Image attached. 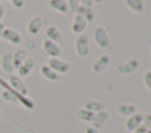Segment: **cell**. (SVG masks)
<instances>
[{"mask_svg":"<svg viewBox=\"0 0 151 133\" xmlns=\"http://www.w3.org/2000/svg\"><path fill=\"white\" fill-rule=\"evenodd\" d=\"M74 14H78V15H80L81 18H84L85 21L87 22V25H88V24H92V22L94 21V19H96L94 12L91 9V7H86V6H83V5H80V6L77 8V11H76Z\"/></svg>","mask_w":151,"mask_h":133,"instance_id":"17","label":"cell"},{"mask_svg":"<svg viewBox=\"0 0 151 133\" xmlns=\"http://www.w3.org/2000/svg\"><path fill=\"white\" fill-rule=\"evenodd\" d=\"M70 13H76L77 8L80 6V0H66Z\"/></svg>","mask_w":151,"mask_h":133,"instance_id":"26","label":"cell"},{"mask_svg":"<svg viewBox=\"0 0 151 133\" xmlns=\"http://www.w3.org/2000/svg\"><path fill=\"white\" fill-rule=\"evenodd\" d=\"M40 74H41L46 80L52 81V82L58 81V80L60 79V77H61V75H59L58 73H55L47 64H44V65L40 66Z\"/></svg>","mask_w":151,"mask_h":133,"instance_id":"18","label":"cell"},{"mask_svg":"<svg viewBox=\"0 0 151 133\" xmlns=\"http://www.w3.org/2000/svg\"><path fill=\"white\" fill-rule=\"evenodd\" d=\"M143 84H144L145 88L151 92V72H150V69L143 74Z\"/></svg>","mask_w":151,"mask_h":133,"instance_id":"25","label":"cell"},{"mask_svg":"<svg viewBox=\"0 0 151 133\" xmlns=\"http://www.w3.org/2000/svg\"><path fill=\"white\" fill-rule=\"evenodd\" d=\"M26 133H34L32 129H28V131H26Z\"/></svg>","mask_w":151,"mask_h":133,"instance_id":"35","label":"cell"},{"mask_svg":"<svg viewBox=\"0 0 151 133\" xmlns=\"http://www.w3.org/2000/svg\"><path fill=\"white\" fill-rule=\"evenodd\" d=\"M126 7L133 13H140L144 9V4L142 0H124Z\"/></svg>","mask_w":151,"mask_h":133,"instance_id":"23","label":"cell"},{"mask_svg":"<svg viewBox=\"0 0 151 133\" xmlns=\"http://www.w3.org/2000/svg\"><path fill=\"white\" fill-rule=\"evenodd\" d=\"M0 113H1V112H0Z\"/></svg>","mask_w":151,"mask_h":133,"instance_id":"39","label":"cell"},{"mask_svg":"<svg viewBox=\"0 0 151 133\" xmlns=\"http://www.w3.org/2000/svg\"><path fill=\"white\" fill-rule=\"evenodd\" d=\"M145 133H151V129H147V131H146Z\"/></svg>","mask_w":151,"mask_h":133,"instance_id":"36","label":"cell"},{"mask_svg":"<svg viewBox=\"0 0 151 133\" xmlns=\"http://www.w3.org/2000/svg\"><path fill=\"white\" fill-rule=\"evenodd\" d=\"M143 125H145L147 127V129H151V114H144Z\"/></svg>","mask_w":151,"mask_h":133,"instance_id":"27","label":"cell"},{"mask_svg":"<svg viewBox=\"0 0 151 133\" xmlns=\"http://www.w3.org/2000/svg\"><path fill=\"white\" fill-rule=\"evenodd\" d=\"M41 52L44 55L50 56V58H58L61 53V48L58 44L48 40V39H44L41 42Z\"/></svg>","mask_w":151,"mask_h":133,"instance_id":"4","label":"cell"},{"mask_svg":"<svg viewBox=\"0 0 151 133\" xmlns=\"http://www.w3.org/2000/svg\"><path fill=\"white\" fill-rule=\"evenodd\" d=\"M28 55H27V52H26V49H22V48H20V49H17L14 53H12V58H13V66H14V69H17L24 61H25V59L27 58Z\"/></svg>","mask_w":151,"mask_h":133,"instance_id":"22","label":"cell"},{"mask_svg":"<svg viewBox=\"0 0 151 133\" xmlns=\"http://www.w3.org/2000/svg\"><path fill=\"white\" fill-rule=\"evenodd\" d=\"M110 65V56L107 54H100L92 64H91V71L93 73H101L104 72Z\"/></svg>","mask_w":151,"mask_h":133,"instance_id":"8","label":"cell"},{"mask_svg":"<svg viewBox=\"0 0 151 133\" xmlns=\"http://www.w3.org/2000/svg\"><path fill=\"white\" fill-rule=\"evenodd\" d=\"M5 28H6L5 22H0V39H1V36H2V32H4Z\"/></svg>","mask_w":151,"mask_h":133,"instance_id":"33","label":"cell"},{"mask_svg":"<svg viewBox=\"0 0 151 133\" xmlns=\"http://www.w3.org/2000/svg\"><path fill=\"white\" fill-rule=\"evenodd\" d=\"M45 39H48V40H51V41H53V42H55L58 45H60L61 41H63L61 33L55 26L46 27V29H45Z\"/></svg>","mask_w":151,"mask_h":133,"instance_id":"15","label":"cell"},{"mask_svg":"<svg viewBox=\"0 0 151 133\" xmlns=\"http://www.w3.org/2000/svg\"><path fill=\"white\" fill-rule=\"evenodd\" d=\"M92 36L93 41L97 45L98 48L100 49H109L111 47V41L109 39V35L106 33V29L101 26H97L92 31Z\"/></svg>","mask_w":151,"mask_h":133,"instance_id":"2","label":"cell"},{"mask_svg":"<svg viewBox=\"0 0 151 133\" xmlns=\"http://www.w3.org/2000/svg\"><path fill=\"white\" fill-rule=\"evenodd\" d=\"M5 12H6L5 6H4L2 4H0V22H1V20L4 19V16H5Z\"/></svg>","mask_w":151,"mask_h":133,"instance_id":"32","label":"cell"},{"mask_svg":"<svg viewBox=\"0 0 151 133\" xmlns=\"http://www.w3.org/2000/svg\"><path fill=\"white\" fill-rule=\"evenodd\" d=\"M84 133H99V129H96L92 126H86L84 129Z\"/></svg>","mask_w":151,"mask_h":133,"instance_id":"30","label":"cell"},{"mask_svg":"<svg viewBox=\"0 0 151 133\" xmlns=\"http://www.w3.org/2000/svg\"><path fill=\"white\" fill-rule=\"evenodd\" d=\"M87 27V22L85 21L84 18H81L80 15L78 14H74L73 16V20H72V24H71V31L74 33V34H81L84 33L85 28Z\"/></svg>","mask_w":151,"mask_h":133,"instance_id":"13","label":"cell"},{"mask_svg":"<svg viewBox=\"0 0 151 133\" xmlns=\"http://www.w3.org/2000/svg\"><path fill=\"white\" fill-rule=\"evenodd\" d=\"M116 112L119 117H124V118H129L130 115H132L133 113H136V107L132 104H119L116 107Z\"/></svg>","mask_w":151,"mask_h":133,"instance_id":"19","label":"cell"},{"mask_svg":"<svg viewBox=\"0 0 151 133\" xmlns=\"http://www.w3.org/2000/svg\"><path fill=\"white\" fill-rule=\"evenodd\" d=\"M93 114H94V113H92V112L85 109L84 107H81V108L77 109V112H76V118H77L78 120H80V121H84V122H91V120H92V118H93Z\"/></svg>","mask_w":151,"mask_h":133,"instance_id":"24","label":"cell"},{"mask_svg":"<svg viewBox=\"0 0 151 133\" xmlns=\"http://www.w3.org/2000/svg\"><path fill=\"white\" fill-rule=\"evenodd\" d=\"M80 5L86 6V7H92L93 0H80Z\"/></svg>","mask_w":151,"mask_h":133,"instance_id":"31","label":"cell"},{"mask_svg":"<svg viewBox=\"0 0 151 133\" xmlns=\"http://www.w3.org/2000/svg\"><path fill=\"white\" fill-rule=\"evenodd\" d=\"M101 2H104V0H93V4H101Z\"/></svg>","mask_w":151,"mask_h":133,"instance_id":"34","label":"cell"},{"mask_svg":"<svg viewBox=\"0 0 151 133\" xmlns=\"http://www.w3.org/2000/svg\"><path fill=\"white\" fill-rule=\"evenodd\" d=\"M150 55H151V48H150Z\"/></svg>","mask_w":151,"mask_h":133,"instance_id":"37","label":"cell"},{"mask_svg":"<svg viewBox=\"0 0 151 133\" xmlns=\"http://www.w3.org/2000/svg\"><path fill=\"white\" fill-rule=\"evenodd\" d=\"M48 7L53 11H57V12L63 13V14H68L70 13L66 0H50Z\"/></svg>","mask_w":151,"mask_h":133,"instance_id":"21","label":"cell"},{"mask_svg":"<svg viewBox=\"0 0 151 133\" xmlns=\"http://www.w3.org/2000/svg\"><path fill=\"white\" fill-rule=\"evenodd\" d=\"M1 39L6 40L7 42H9V44H12V45H19V44H21V41H22L21 34H20L17 29L11 28V27H6V28L4 29Z\"/></svg>","mask_w":151,"mask_h":133,"instance_id":"9","label":"cell"},{"mask_svg":"<svg viewBox=\"0 0 151 133\" xmlns=\"http://www.w3.org/2000/svg\"><path fill=\"white\" fill-rule=\"evenodd\" d=\"M83 107L92 113H97V112H100L103 109H105V104L103 101H99V100H93V99H90V100H86L83 105Z\"/></svg>","mask_w":151,"mask_h":133,"instance_id":"20","label":"cell"},{"mask_svg":"<svg viewBox=\"0 0 151 133\" xmlns=\"http://www.w3.org/2000/svg\"><path fill=\"white\" fill-rule=\"evenodd\" d=\"M107 120H109V112L106 109H103V111L93 114V118L90 122V126L94 127L96 129H99L106 124Z\"/></svg>","mask_w":151,"mask_h":133,"instance_id":"12","label":"cell"},{"mask_svg":"<svg viewBox=\"0 0 151 133\" xmlns=\"http://www.w3.org/2000/svg\"><path fill=\"white\" fill-rule=\"evenodd\" d=\"M139 67V60L137 58H130L129 60H126L124 64L119 65L117 67V72L120 75H131L132 73H134Z\"/></svg>","mask_w":151,"mask_h":133,"instance_id":"5","label":"cell"},{"mask_svg":"<svg viewBox=\"0 0 151 133\" xmlns=\"http://www.w3.org/2000/svg\"><path fill=\"white\" fill-rule=\"evenodd\" d=\"M8 85L18 93L22 94V95H28V88L26 86V84L24 82V80L18 77V75H14V74H9L8 77Z\"/></svg>","mask_w":151,"mask_h":133,"instance_id":"7","label":"cell"},{"mask_svg":"<svg viewBox=\"0 0 151 133\" xmlns=\"http://www.w3.org/2000/svg\"><path fill=\"white\" fill-rule=\"evenodd\" d=\"M150 72H151V69H150Z\"/></svg>","mask_w":151,"mask_h":133,"instance_id":"38","label":"cell"},{"mask_svg":"<svg viewBox=\"0 0 151 133\" xmlns=\"http://www.w3.org/2000/svg\"><path fill=\"white\" fill-rule=\"evenodd\" d=\"M0 65H1V68L5 73H7V74L13 73L14 66H13V58H12L11 52H6V53L2 54L1 60H0Z\"/></svg>","mask_w":151,"mask_h":133,"instance_id":"16","label":"cell"},{"mask_svg":"<svg viewBox=\"0 0 151 133\" xmlns=\"http://www.w3.org/2000/svg\"><path fill=\"white\" fill-rule=\"evenodd\" d=\"M0 87L2 88V92H1V99L2 100L8 101L11 104H15V105H21L26 109H34L35 102L28 95H22V94L15 92L8 85V82L5 79H2L1 77H0Z\"/></svg>","mask_w":151,"mask_h":133,"instance_id":"1","label":"cell"},{"mask_svg":"<svg viewBox=\"0 0 151 133\" xmlns=\"http://www.w3.org/2000/svg\"><path fill=\"white\" fill-rule=\"evenodd\" d=\"M146 131H147V127H146L145 125H143V124H142V125H139V126H138V127H137L132 133H145Z\"/></svg>","mask_w":151,"mask_h":133,"instance_id":"29","label":"cell"},{"mask_svg":"<svg viewBox=\"0 0 151 133\" xmlns=\"http://www.w3.org/2000/svg\"><path fill=\"white\" fill-rule=\"evenodd\" d=\"M11 2H12V5H13V7L14 8H22L24 7V5H25V0H11Z\"/></svg>","mask_w":151,"mask_h":133,"instance_id":"28","label":"cell"},{"mask_svg":"<svg viewBox=\"0 0 151 133\" xmlns=\"http://www.w3.org/2000/svg\"><path fill=\"white\" fill-rule=\"evenodd\" d=\"M74 52L79 58L87 56L90 52V47H88V36L86 33H81L77 35L74 40Z\"/></svg>","mask_w":151,"mask_h":133,"instance_id":"3","label":"cell"},{"mask_svg":"<svg viewBox=\"0 0 151 133\" xmlns=\"http://www.w3.org/2000/svg\"><path fill=\"white\" fill-rule=\"evenodd\" d=\"M47 65H48L55 73H58L59 75L67 73V72L70 71V68H71V65H70L67 61H65V60H63V59H59V58H50V59L47 60Z\"/></svg>","mask_w":151,"mask_h":133,"instance_id":"6","label":"cell"},{"mask_svg":"<svg viewBox=\"0 0 151 133\" xmlns=\"http://www.w3.org/2000/svg\"><path fill=\"white\" fill-rule=\"evenodd\" d=\"M33 68H34V59L27 56V58L25 59V61L17 68L18 77H20V78H22V77H27V75L32 72Z\"/></svg>","mask_w":151,"mask_h":133,"instance_id":"14","label":"cell"},{"mask_svg":"<svg viewBox=\"0 0 151 133\" xmlns=\"http://www.w3.org/2000/svg\"><path fill=\"white\" fill-rule=\"evenodd\" d=\"M42 24H44V19L40 15L32 16L27 22V32H28V34L37 35L40 32V29L42 27Z\"/></svg>","mask_w":151,"mask_h":133,"instance_id":"11","label":"cell"},{"mask_svg":"<svg viewBox=\"0 0 151 133\" xmlns=\"http://www.w3.org/2000/svg\"><path fill=\"white\" fill-rule=\"evenodd\" d=\"M143 118H144V113L142 112H136L132 115H130L129 118H126L125 121V129L127 132H133L139 125L143 124Z\"/></svg>","mask_w":151,"mask_h":133,"instance_id":"10","label":"cell"}]
</instances>
